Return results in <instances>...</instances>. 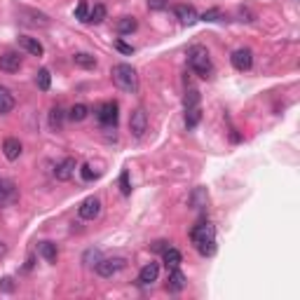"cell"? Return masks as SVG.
<instances>
[{
  "instance_id": "obj_20",
  "label": "cell",
  "mask_w": 300,
  "mask_h": 300,
  "mask_svg": "<svg viewBox=\"0 0 300 300\" xmlns=\"http://www.w3.org/2000/svg\"><path fill=\"white\" fill-rule=\"evenodd\" d=\"M199 120H202V111H199V106H195V108H185V127L195 129L197 124H199Z\"/></svg>"
},
{
  "instance_id": "obj_17",
  "label": "cell",
  "mask_w": 300,
  "mask_h": 300,
  "mask_svg": "<svg viewBox=\"0 0 300 300\" xmlns=\"http://www.w3.org/2000/svg\"><path fill=\"white\" fill-rule=\"evenodd\" d=\"M14 108V96L7 87L0 85V115H7V113Z\"/></svg>"
},
{
  "instance_id": "obj_31",
  "label": "cell",
  "mask_w": 300,
  "mask_h": 300,
  "mask_svg": "<svg viewBox=\"0 0 300 300\" xmlns=\"http://www.w3.org/2000/svg\"><path fill=\"white\" fill-rule=\"evenodd\" d=\"M80 174H82V178H85V181H94V178H96V174L92 172V166H89V164L82 166V169H80Z\"/></svg>"
},
{
  "instance_id": "obj_26",
  "label": "cell",
  "mask_w": 300,
  "mask_h": 300,
  "mask_svg": "<svg viewBox=\"0 0 300 300\" xmlns=\"http://www.w3.org/2000/svg\"><path fill=\"white\" fill-rule=\"evenodd\" d=\"M36 85L40 87L43 92H47V89H49V85H52V75H49L47 68H40V71H38V75H36Z\"/></svg>"
},
{
  "instance_id": "obj_32",
  "label": "cell",
  "mask_w": 300,
  "mask_h": 300,
  "mask_svg": "<svg viewBox=\"0 0 300 300\" xmlns=\"http://www.w3.org/2000/svg\"><path fill=\"white\" fill-rule=\"evenodd\" d=\"M218 17H221L218 10H209V12H204L199 19H204V21H218Z\"/></svg>"
},
{
  "instance_id": "obj_5",
  "label": "cell",
  "mask_w": 300,
  "mask_h": 300,
  "mask_svg": "<svg viewBox=\"0 0 300 300\" xmlns=\"http://www.w3.org/2000/svg\"><path fill=\"white\" fill-rule=\"evenodd\" d=\"M96 120L104 127H115L117 124V104L115 101H104L96 108Z\"/></svg>"
},
{
  "instance_id": "obj_6",
  "label": "cell",
  "mask_w": 300,
  "mask_h": 300,
  "mask_svg": "<svg viewBox=\"0 0 300 300\" xmlns=\"http://www.w3.org/2000/svg\"><path fill=\"white\" fill-rule=\"evenodd\" d=\"M78 214L82 221H94V218H98V214H101V199L94 195L82 199V204L78 207Z\"/></svg>"
},
{
  "instance_id": "obj_15",
  "label": "cell",
  "mask_w": 300,
  "mask_h": 300,
  "mask_svg": "<svg viewBox=\"0 0 300 300\" xmlns=\"http://www.w3.org/2000/svg\"><path fill=\"white\" fill-rule=\"evenodd\" d=\"M21 150H24V146H21V141H19V139H5V143H3V153H5V157L10 159V162L19 159Z\"/></svg>"
},
{
  "instance_id": "obj_30",
  "label": "cell",
  "mask_w": 300,
  "mask_h": 300,
  "mask_svg": "<svg viewBox=\"0 0 300 300\" xmlns=\"http://www.w3.org/2000/svg\"><path fill=\"white\" fill-rule=\"evenodd\" d=\"M169 3H172V0H148V7H150V10H164Z\"/></svg>"
},
{
  "instance_id": "obj_11",
  "label": "cell",
  "mask_w": 300,
  "mask_h": 300,
  "mask_svg": "<svg viewBox=\"0 0 300 300\" xmlns=\"http://www.w3.org/2000/svg\"><path fill=\"white\" fill-rule=\"evenodd\" d=\"M14 197H17V188H14V183L10 181V178L0 176V207L10 204Z\"/></svg>"
},
{
  "instance_id": "obj_9",
  "label": "cell",
  "mask_w": 300,
  "mask_h": 300,
  "mask_svg": "<svg viewBox=\"0 0 300 300\" xmlns=\"http://www.w3.org/2000/svg\"><path fill=\"white\" fill-rule=\"evenodd\" d=\"M176 19L183 26H192V24L199 21V14H197V10L192 5H178L176 7Z\"/></svg>"
},
{
  "instance_id": "obj_3",
  "label": "cell",
  "mask_w": 300,
  "mask_h": 300,
  "mask_svg": "<svg viewBox=\"0 0 300 300\" xmlns=\"http://www.w3.org/2000/svg\"><path fill=\"white\" fill-rule=\"evenodd\" d=\"M188 63L199 78H211V73H214V63H211V56H209L207 47L195 45L188 52Z\"/></svg>"
},
{
  "instance_id": "obj_18",
  "label": "cell",
  "mask_w": 300,
  "mask_h": 300,
  "mask_svg": "<svg viewBox=\"0 0 300 300\" xmlns=\"http://www.w3.org/2000/svg\"><path fill=\"white\" fill-rule=\"evenodd\" d=\"M162 260L166 263V268H178V265H181V260H183V256H181V251H178V249H174V246H166L164 251H162Z\"/></svg>"
},
{
  "instance_id": "obj_28",
  "label": "cell",
  "mask_w": 300,
  "mask_h": 300,
  "mask_svg": "<svg viewBox=\"0 0 300 300\" xmlns=\"http://www.w3.org/2000/svg\"><path fill=\"white\" fill-rule=\"evenodd\" d=\"M87 14H89V7H87L85 0H80L78 7H75V19H80V21H87Z\"/></svg>"
},
{
  "instance_id": "obj_14",
  "label": "cell",
  "mask_w": 300,
  "mask_h": 300,
  "mask_svg": "<svg viewBox=\"0 0 300 300\" xmlns=\"http://www.w3.org/2000/svg\"><path fill=\"white\" fill-rule=\"evenodd\" d=\"M19 47L26 49L31 56H43V52H45V47L40 45V40H38V38H28V36L19 38Z\"/></svg>"
},
{
  "instance_id": "obj_21",
  "label": "cell",
  "mask_w": 300,
  "mask_h": 300,
  "mask_svg": "<svg viewBox=\"0 0 300 300\" xmlns=\"http://www.w3.org/2000/svg\"><path fill=\"white\" fill-rule=\"evenodd\" d=\"M73 63L80 68H96V59L92 54H87V52H78L73 54Z\"/></svg>"
},
{
  "instance_id": "obj_25",
  "label": "cell",
  "mask_w": 300,
  "mask_h": 300,
  "mask_svg": "<svg viewBox=\"0 0 300 300\" xmlns=\"http://www.w3.org/2000/svg\"><path fill=\"white\" fill-rule=\"evenodd\" d=\"M87 113H89V108H87L85 104H75L71 111H68V117L73 120V122H82L87 117Z\"/></svg>"
},
{
  "instance_id": "obj_8",
  "label": "cell",
  "mask_w": 300,
  "mask_h": 300,
  "mask_svg": "<svg viewBox=\"0 0 300 300\" xmlns=\"http://www.w3.org/2000/svg\"><path fill=\"white\" fill-rule=\"evenodd\" d=\"M230 61H232L235 71H239V73H244V71H249L253 63V54H251V49H235L232 56H230Z\"/></svg>"
},
{
  "instance_id": "obj_4",
  "label": "cell",
  "mask_w": 300,
  "mask_h": 300,
  "mask_svg": "<svg viewBox=\"0 0 300 300\" xmlns=\"http://www.w3.org/2000/svg\"><path fill=\"white\" fill-rule=\"evenodd\" d=\"M94 268H96L98 275L108 279V277L117 275L120 270L127 268V260H124V258H101V260H98V263L94 265Z\"/></svg>"
},
{
  "instance_id": "obj_19",
  "label": "cell",
  "mask_w": 300,
  "mask_h": 300,
  "mask_svg": "<svg viewBox=\"0 0 300 300\" xmlns=\"http://www.w3.org/2000/svg\"><path fill=\"white\" fill-rule=\"evenodd\" d=\"M38 251H40V256H43L47 263H56V258H59L56 244H52V242H43V244L38 246Z\"/></svg>"
},
{
  "instance_id": "obj_2",
  "label": "cell",
  "mask_w": 300,
  "mask_h": 300,
  "mask_svg": "<svg viewBox=\"0 0 300 300\" xmlns=\"http://www.w3.org/2000/svg\"><path fill=\"white\" fill-rule=\"evenodd\" d=\"M113 82H115L122 92H131L134 94L139 89V75H136V68H131L129 63H115L111 71Z\"/></svg>"
},
{
  "instance_id": "obj_29",
  "label": "cell",
  "mask_w": 300,
  "mask_h": 300,
  "mask_svg": "<svg viewBox=\"0 0 300 300\" xmlns=\"http://www.w3.org/2000/svg\"><path fill=\"white\" fill-rule=\"evenodd\" d=\"M120 190H122V195H129L131 192V185H129V172L124 169L122 176H120Z\"/></svg>"
},
{
  "instance_id": "obj_24",
  "label": "cell",
  "mask_w": 300,
  "mask_h": 300,
  "mask_svg": "<svg viewBox=\"0 0 300 300\" xmlns=\"http://www.w3.org/2000/svg\"><path fill=\"white\" fill-rule=\"evenodd\" d=\"M63 124V111L59 108V106H54L52 111H49V127L54 129V131H59Z\"/></svg>"
},
{
  "instance_id": "obj_13",
  "label": "cell",
  "mask_w": 300,
  "mask_h": 300,
  "mask_svg": "<svg viewBox=\"0 0 300 300\" xmlns=\"http://www.w3.org/2000/svg\"><path fill=\"white\" fill-rule=\"evenodd\" d=\"M159 277V265L157 263H148L141 268V272H139V284H143V286H148V284L157 282Z\"/></svg>"
},
{
  "instance_id": "obj_7",
  "label": "cell",
  "mask_w": 300,
  "mask_h": 300,
  "mask_svg": "<svg viewBox=\"0 0 300 300\" xmlns=\"http://www.w3.org/2000/svg\"><path fill=\"white\" fill-rule=\"evenodd\" d=\"M129 129H131V134H134L136 139H141L148 131V115L143 108H136V111L131 113V117H129Z\"/></svg>"
},
{
  "instance_id": "obj_10",
  "label": "cell",
  "mask_w": 300,
  "mask_h": 300,
  "mask_svg": "<svg viewBox=\"0 0 300 300\" xmlns=\"http://www.w3.org/2000/svg\"><path fill=\"white\" fill-rule=\"evenodd\" d=\"M19 68H21V56H19L17 52H5V54L0 56V71L17 73Z\"/></svg>"
},
{
  "instance_id": "obj_27",
  "label": "cell",
  "mask_w": 300,
  "mask_h": 300,
  "mask_svg": "<svg viewBox=\"0 0 300 300\" xmlns=\"http://www.w3.org/2000/svg\"><path fill=\"white\" fill-rule=\"evenodd\" d=\"M183 104H185V108H195V106H199V92H197V89H188Z\"/></svg>"
},
{
  "instance_id": "obj_23",
  "label": "cell",
  "mask_w": 300,
  "mask_h": 300,
  "mask_svg": "<svg viewBox=\"0 0 300 300\" xmlns=\"http://www.w3.org/2000/svg\"><path fill=\"white\" fill-rule=\"evenodd\" d=\"M136 26H139V21H136L134 17H122L120 21H117V33H134Z\"/></svg>"
},
{
  "instance_id": "obj_22",
  "label": "cell",
  "mask_w": 300,
  "mask_h": 300,
  "mask_svg": "<svg viewBox=\"0 0 300 300\" xmlns=\"http://www.w3.org/2000/svg\"><path fill=\"white\" fill-rule=\"evenodd\" d=\"M106 5H101V3H98V5H94L92 10H89V14H87V21H89V24H101V21H104L106 19Z\"/></svg>"
},
{
  "instance_id": "obj_12",
  "label": "cell",
  "mask_w": 300,
  "mask_h": 300,
  "mask_svg": "<svg viewBox=\"0 0 300 300\" xmlns=\"http://www.w3.org/2000/svg\"><path fill=\"white\" fill-rule=\"evenodd\" d=\"M75 159L73 157H63L59 164L54 166V176L59 178V181H68V178L73 176V172H75Z\"/></svg>"
},
{
  "instance_id": "obj_1",
  "label": "cell",
  "mask_w": 300,
  "mask_h": 300,
  "mask_svg": "<svg viewBox=\"0 0 300 300\" xmlns=\"http://www.w3.org/2000/svg\"><path fill=\"white\" fill-rule=\"evenodd\" d=\"M190 239H192L195 249L202 253V256H214L216 253V230L209 221L197 223V225L190 230Z\"/></svg>"
},
{
  "instance_id": "obj_33",
  "label": "cell",
  "mask_w": 300,
  "mask_h": 300,
  "mask_svg": "<svg viewBox=\"0 0 300 300\" xmlns=\"http://www.w3.org/2000/svg\"><path fill=\"white\" fill-rule=\"evenodd\" d=\"M115 47L120 49L122 54H131V52H134V47H131V45H127V43H122V40H115Z\"/></svg>"
},
{
  "instance_id": "obj_16",
  "label": "cell",
  "mask_w": 300,
  "mask_h": 300,
  "mask_svg": "<svg viewBox=\"0 0 300 300\" xmlns=\"http://www.w3.org/2000/svg\"><path fill=\"white\" fill-rule=\"evenodd\" d=\"M166 288H169V291H174V293H178V291H183V288H185V275L178 268H172Z\"/></svg>"
}]
</instances>
